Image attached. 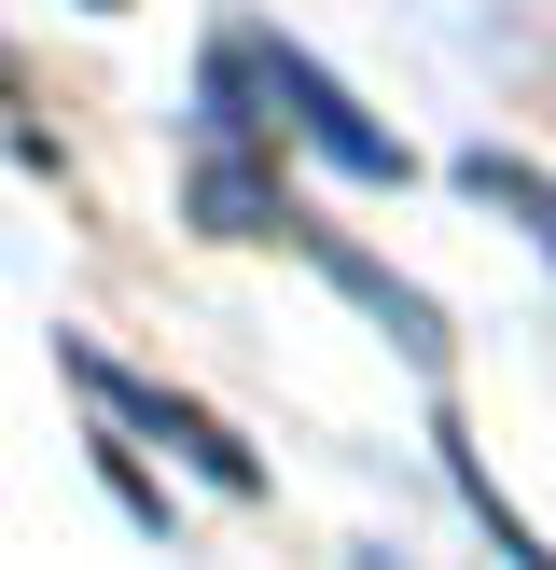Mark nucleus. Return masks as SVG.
<instances>
[{
    "instance_id": "3",
    "label": "nucleus",
    "mask_w": 556,
    "mask_h": 570,
    "mask_svg": "<svg viewBox=\"0 0 556 570\" xmlns=\"http://www.w3.org/2000/svg\"><path fill=\"white\" fill-rule=\"evenodd\" d=\"M459 181H473V195H500V209H528V223H543V250H556V181H543V167H515V154H473Z\"/></svg>"
},
{
    "instance_id": "1",
    "label": "nucleus",
    "mask_w": 556,
    "mask_h": 570,
    "mask_svg": "<svg viewBox=\"0 0 556 570\" xmlns=\"http://www.w3.org/2000/svg\"><path fill=\"white\" fill-rule=\"evenodd\" d=\"M250 70H265L278 98H292V126L320 139V154L348 167V181H404V139H389V126H361V98H348V83H334L306 42H250Z\"/></svg>"
},
{
    "instance_id": "2",
    "label": "nucleus",
    "mask_w": 556,
    "mask_h": 570,
    "mask_svg": "<svg viewBox=\"0 0 556 570\" xmlns=\"http://www.w3.org/2000/svg\"><path fill=\"white\" fill-rule=\"evenodd\" d=\"M83 390H111V404H126V417H139V432H167V445H181V460H195V473H209V488H237V501H250V488H265V460H250V445H237V432H222V417H195V404H167V390H153V376H126V362H98V348H83Z\"/></svg>"
}]
</instances>
